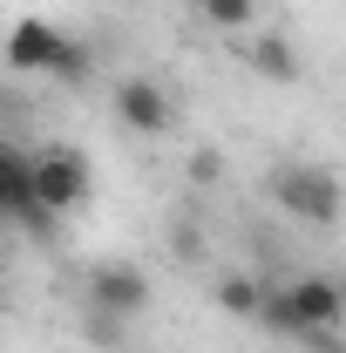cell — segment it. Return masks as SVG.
Returning a JSON list of instances; mask_svg holds the SVG:
<instances>
[{
  "label": "cell",
  "mask_w": 346,
  "mask_h": 353,
  "mask_svg": "<svg viewBox=\"0 0 346 353\" xmlns=\"http://www.w3.org/2000/svg\"><path fill=\"white\" fill-rule=\"evenodd\" d=\"M285 292H292V312H299L305 333H340L346 326V279L340 272H299V279H285Z\"/></svg>",
  "instance_id": "obj_3"
},
{
  "label": "cell",
  "mask_w": 346,
  "mask_h": 353,
  "mask_svg": "<svg viewBox=\"0 0 346 353\" xmlns=\"http://www.w3.org/2000/svg\"><path fill=\"white\" fill-rule=\"evenodd\" d=\"M34 176H41V204L48 211H75L88 197V157L75 150V143H48V150H34Z\"/></svg>",
  "instance_id": "obj_4"
},
{
  "label": "cell",
  "mask_w": 346,
  "mask_h": 353,
  "mask_svg": "<svg viewBox=\"0 0 346 353\" xmlns=\"http://www.w3.org/2000/svg\"><path fill=\"white\" fill-rule=\"evenodd\" d=\"M252 68H258L265 82H299V48L285 41V34H258L252 41Z\"/></svg>",
  "instance_id": "obj_8"
},
{
  "label": "cell",
  "mask_w": 346,
  "mask_h": 353,
  "mask_svg": "<svg viewBox=\"0 0 346 353\" xmlns=\"http://www.w3.org/2000/svg\"><path fill=\"white\" fill-rule=\"evenodd\" d=\"M265 190H272V204L292 224H312V231H333L346 218V190L326 163H278L265 176Z\"/></svg>",
  "instance_id": "obj_1"
},
{
  "label": "cell",
  "mask_w": 346,
  "mask_h": 353,
  "mask_svg": "<svg viewBox=\"0 0 346 353\" xmlns=\"http://www.w3.org/2000/svg\"><path fill=\"white\" fill-rule=\"evenodd\" d=\"M88 306H102V312H123V319H136V312L150 306V272L130 259H109V265H95L88 272Z\"/></svg>",
  "instance_id": "obj_6"
},
{
  "label": "cell",
  "mask_w": 346,
  "mask_h": 353,
  "mask_svg": "<svg viewBox=\"0 0 346 353\" xmlns=\"http://www.w3.org/2000/svg\"><path fill=\"white\" fill-rule=\"evenodd\" d=\"M217 306L231 312V319H258L265 285H258V279H245V272H224V279H217Z\"/></svg>",
  "instance_id": "obj_10"
},
{
  "label": "cell",
  "mask_w": 346,
  "mask_h": 353,
  "mask_svg": "<svg viewBox=\"0 0 346 353\" xmlns=\"http://www.w3.org/2000/svg\"><path fill=\"white\" fill-rule=\"evenodd\" d=\"M197 14L211 21L217 34H238V28H252V21H258V0H197Z\"/></svg>",
  "instance_id": "obj_12"
},
{
  "label": "cell",
  "mask_w": 346,
  "mask_h": 353,
  "mask_svg": "<svg viewBox=\"0 0 346 353\" xmlns=\"http://www.w3.org/2000/svg\"><path fill=\"white\" fill-rule=\"evenodd\" d=\"M217 176H224V157H217L211 143H204V150H197V157H190V183H197V190H211Z\"/></svg>",
  "instance_id": "obj_14"
},
{
  "label": "cell",
  "mask_w": 346,
  "mask_h": 353,
  "mask_svg": "<svg viewBox=\"0 0 346 353\" xmlns=\"http://www.w3.org/2000/svg\"><path fill=\"white\" fill-rule=\"evenodd\" d=\"M48 75L61 88H82L88 75H95V48L82 41V34H61V48H54V61H48Z\"/></svg>",
  "instance_id": "obj_9"
},
{
  "label": "cell",
  "mask_w": 346,
  "mask_h": 353,
  "mask_svg": "<svg viewBox=\"0 0 346 353\" xmlns=\"http://www.w3.org/2000/svg\"><path fill=\"white\" fill-rule=\"evenodd\" d=\"M258 326L272 333V340H299V312H292V292L285 285H265V306H258Z\"/></svg>",
  "instance_id": "obj_11"
},
{
  "label": "cell",
  "mask_w": 346,
  "mask_h": 353,
  "mask_svg": "<svg viewBox=\"0 0 346 353\" xmlns=\"http://www.w3.org/2000/svg\"><path fill=\"white\" fill-rule=\"evenodd\" d=\"M116 123H123L130 136H163L176 123L170 88L150 82V75H123V82H116Z\"/></svg>",
  "instance_id": "obj_5"
},
{
  "label": "cell",
  "mask_w": 346,
  "mask_h": 353,
  "mask_svg": "<svg viewBox=\"0 0 346 353\" xmlns=\"http://www.w3.org/2000/svg\"><path fill=\"white\" fill-rule=\"evenodd\" d=\"M82 326H88V340H95V347H123V326H130V319H123V312L88 306V312H82Z\"/></svg>",
  "instance_id": "obj_13"
},
{
  "label": "cell",
  "mask_w": 346,
  "mask_h": 353,
  "mask_svg": "<svg viewBox=\"0 0 346 353\" xmlns=\"http://www.w3.org/2000/svg\"><path fill=\"white\" fill-rule=\"evenodd\" d=\"M0 211L21 224V231H34V238H48V231H54V218H61V211H48V204H41L34 157H28V150H14V143L0 150Z\"/></svg>",
  "instance_id": "obj_2"
},
{
  "label": "cell",
  "mask_w": 346,
  "mask_h": 353,
  "mask_svg": "<svg viewBox=\"0 0 346 353\" xmlns=\"http://www.w3.org/2000/svg\"><path fill=\"white\" fill-rule=\"evenodd\" d=\"M54 48H61V28L41 21V14H28V21H14V34H7V68H21V75H48Z\"/></svg>",
  "instance_id": "obj_7"
}]
</instances>
